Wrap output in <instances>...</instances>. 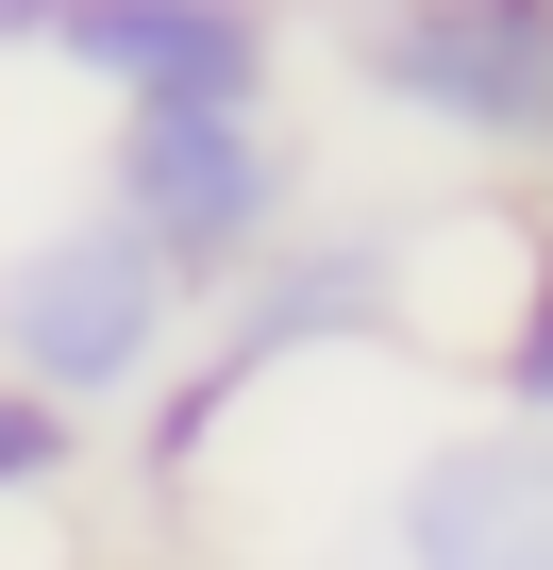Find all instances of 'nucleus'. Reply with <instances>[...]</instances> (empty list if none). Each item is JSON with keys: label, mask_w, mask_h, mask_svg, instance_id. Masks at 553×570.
Returning <instances> with one entry per match:
<instances>
[{"label": "nucleus", "mask_w": 553, "mask_h": 570, "mask_svg": "<svg viewBox=\"0 0 553 570\" xmlns=\"http://www.w3.org/2000/svg\"><path fill=\"white\" fill-rule=\"evenodd\" d=\"M185 353V285L151 268L135 218H34L0 252V386H34L51 420H118L151 403V370Z\"/></svg>", "instance_id": "1"}, {"label": "nucleus", "mask_w": 553, "mask_h": 570, "mask_svg": "<svg viewBox=\"0 0 553 570\" xmlns=\"http://www.w3.org/2000/svg\"><path fill=\"white\" fill-rule=\"evenodd\" d=\"M101 218H135L185 303H218L251 252L303 235V151H286L268 101H118V135H101Z\"/></svg>", "instance_id": "2"}, {"label": "nucleus", "mask_w": 553, "mask_h": 570, "mask_svg": "<svg viewBox=\"0 0 553 570\" xmlns=\"http://www.w3.org/2000/svg\"><path fill=\"white\" fill-rule=\"evenodd\" d=\"M353 85L403 135L553 185V0H369L353 18Z\"/></svg>", "instance_id": "3"}, {"label": "nucleus", "mask_w": 553, "mask_h": 570, "mask_svg": "<svg viewBox=\"0 0 553 570\" xmlns=\"http://www.w3.org/2000/svg\"><path fill=\"white\" fill-rule=\"evenodd\" d=\"M34 68L101 101H268L286 85V18L268 0H51Z\"/></svg>", "instance_id": "4"}, {"label": "nucleus", "mask_w": 553, "mask_h": 570, "mask_svg": "<svg viewBox=\"0 0 553 570\" xmlns=\"http://www.w3.org/2000/svg\"><path fill=\"white\" fill-rule=\"evenodd\" d=\"M386 553L403 570H553V436H520V420L419 436L386 487Z\"/></svg>", "instance_id": "5"}, {"label": "nucleus", "mask_w": 553, "mask_h": 570, "mask_svg": "<svg viewBox=\"0 0 553 570\" xmlns=\"http://www.w3.org/2000/svg\"><path fill=\"white\" fill-rule=\"evenodd\" d=\"M486 370H503V420H520V436H553V218H520V285H503Z\"/></svg>", "instance_id": "6"}, {"label": "nucleus", "mask_w": 553, "mask_h": 570, "mask_svg": "<svg viewBox=\"0 0 553 570\" xmlns=\"http://www.w3.org/2000/svg\"><path fill=\"white\" fill-rule=\"evenodd\" d=\"M85 470V420H51L34 386H0V520H18V503H51Z\"/></svg>", "instance_id": "7"}, {"label": "nucleus", "mask_w": 553, "mask_h": 570, "mask_svg": "<svg viewBox=\"0 0 553 570\" xmlns=\"http://www.w3.org/2000/svg\"><path fill=\"white\" fill-rule=\"evenodd\" d=\"M34 35H51V0H0V51H34Z\"/></svg>", "instance_id": "8"}]
</instances>
